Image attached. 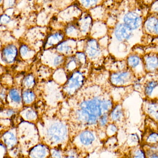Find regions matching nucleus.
Here are the masks:
<instances>
[{"label": "nucleus", "instance_id": "dca6fc26", "mask_svg": "<svg viewBox=\"0 0 158 158\" xmlns=\"http://www.w3.org/2000/svg\"><path fill=\"white\" fill-rule=\"evenodd\" d=\"M17 54V49L13 44L7 45L3 49L2 57L3 61L7 64L13 63Z\"/></svg>", "mask_w": 158, "mask_h": 158}, {"label": "nucleus", "instance_id": "9d476101", "mask_svg": "<svg viewBox=\"0 0 158 158\" xmlns=\"http://www.w3.org/2000/svg\"><path fill=\"white\" fill-rule=\"evenodd\" d=\"M143 109L148 118L158 123V100L146 98L143 103Z\"/></svg>", "mask_w": 158, "mask_h": 158}, {"label": "nucleus", "instance_id": "f257e3e1", "mask_svg": "<svg viewBox=\"0 0 158 158\" xmlns=\"http://www.w3.org/2000/svg\"><path fill=\"white\" fill-rule=\"evenodd\" d=\"M104 97L96 96L81 102L79 109L75 112L76 120L85 125L97 126L99 118L105 113L102 108Z\"/></svg>", "mask_w": 158, "mask_h": 158}, {"label": "nucleus", "instance_id": "79ce46f5", "mask_svg": "<svg viewBox=\"0 0 158 158\" xmlns=\"http://www.w3.org/2000/svg\"><path fill=\"white\" fill-rule=\"evenodd\" d=\"M158 37V19L155 27V31H154V38Z\"/></svg>", "mask_w": 158, "mask_h": 158}, {"label": "nucleus", "instance_id": "4be33fe9", "mask_svg": "<svg viewBox=\"0 0 158 158\" xmlns=\"http://www.w3.org/2000/svg\"><path fill=\"white\" fill-rule=\"evenodd\" d=\"M141 143L142 142L140 140V136L136 133L131 134L128 136L127 143L131 148L141 144Z\"/></svg>", "mask_w": 158, "mask_h": 158}, {"label": "nucleus", "instance_id": "f03ea898", "mask_svg": "<svg viewBox=\"0 0 158 158\" xmlns=\"http://www.w3.org/2000/svg\"><path fill=\"white\" fill-rule=\"evenodd\" d=\"M68 136V131L66 126L62 123L55 122L46 129L44 140L47 145L56 148L66 143Z\"/></svg>", "mask_w": 158, "mask_h": 158}, {"label": "nucleus", "instance_id": "de8ad7c7", "mask_svg": "<svg viewBox=\"0 0 158 158\" xmlns=\"http://www.w3.org/2000/svg\"><path fill=\"white\" fill-rule=\"evenodd\" d=\"M115 1H118H118H122V0H115Z\"/></svg>", "mask_w": 158, "mask_h": 158}, {"label": "nucleus", "instance_id": "ddd939ff", "mask_svg": "<svg viewBox=\"0 0 158 158\" xmlns=\"http://www.w3.org/2000/svg\"><path fill=\"white\" fill-rule=\"evenodd\" d=\"M98 136L92 130H85L83 131L78 136L79 143L82 146L89 148L92 146L97 141Z\"/></svg>", "mask_w": 158, "mask_h": 158}, {"label": "nucleus", "instance_id": "a211bd4d", "mask_svg": "<svg viewBox=\"0 0 158 158\" xmlns=\"http://www.w3.org/2000/svg\"><path fill=\"white\" fill-rule=\"evenodd\" d=\"M142 145H158V131L150 130L147 131L143 136Z\"/></svg>", "mask_w": 158, "mask_h": 158}, {"label": "nucleus", "instance_id": "f3484780", "mask_svg": "<svg viewBox=\"0 0 158 158\" xmlns=\"http://www.w3.org/2000/svg\"><path fill=\"white\" fill-rule=\"evenodd\" d=\"M2 138L3 143L8 150H12L15 148L18 143L16 135L12 132L6 131L4 133Z\"/></svg>", "mask_w": 158, "mask_h": 158}, {"label": "nucleus", "instance_id": "72a5a7b5", "mask_svg": "<svg viewBox=\"0 0 158 158\" xmlns=\"http://www.w3.org/2000/svg\"><path fill=\"white\" fill-rule=\"evenodd\" d=\"M150 13L158 15V0H155L150 5Z\"/></svg>", "mask_w": 158, "mask_h": 158}, {"label": "nucleus", "instance_id": "412c9836", "mask_svg": "<svg viewBox=\"0 0 158 158\" xmlns=\"http://www.w3.org/2000/svg\"><path fill=\"white\" fill-rule=\"evenodd\" d=\"M119 130L118 124L110 122L105 129V131L106 136L107 137L117 135Z\"/></svg>", "mask_w": 158, "mask_h": 158}, {"label": "nucleus", "instance_id": "49530a36", "mask_svg": "<svg viewBox=\"0 0 158 158\" xmlns=\"http://www.w3.org/2000/svg\"><path fill=\"white\" fill-rule=\"evenodd\" d=\"M49 1V0H43L44 2H47V1Z\"/></svg>", "mask_w": 158, "mask_h": 158}, {"label": "nucleus", "instance_id": "423d86ee", "mask_svg": "<svg viewBox=\"0 0 158 158\" xmlns=\"http://www.w3.org/2000/svg\"><path fill=\"white\" fill-rule=\"evenodd\" d=\"M144 20L141 15L135 11H128L122 18V22L135 32L143 30Z\"/></svg>", "mask_w": 158, "mask_h": 158}, {"label": "nucleus", "instance_id": "7c9ffc66", "mask_svg": "<svg viewBox=\"0 0 158 158\" xmlns=\"http://www.w3.org/2000/svg\"><path fill=\"white\" fill-rule=\"evenodd\" d=\"M10 98L14 102L19 103L21 101V98L19 93L15 89H12L9 92Z\"/></svg>", "mask_w": 158, "mask_h": 158}, {"label": "nucleus", "instance_id": "4c0bfd02", "mask_svg": "<svg viewBox=\"0 0 158 158\" xmlns=\"http://www.w3.org/2000/svg\"><path fill=\"white\" fill-rule=\"evenodd\" d=\"M147 158H158V151L145 150Z\"/></svg>", "mask_w": 158, "mask_h": 158}, {"label": "nucleus", "instance_id": "c9c22d12", "mask_svg": "<svg viewBox=\"0 0 158 158\" xmlns=\"http://www.w3.org/2000/svg\"><path fill=\"white\" fill-rule=\"evenodd\" d=\"M26 118L29 120L35 119L37 117V114L35 111L32 110H29L27 111L26 114Z\"/></svg>", "mask_w": 158, "mask_h": 158}, {"label": "nucleus", "instance_id": "0eeeda50", "mask_svg": "<svg viewBox=\"0 0 158 158\" xmlns=\"http://www.w3.org/2000/svg\"><path fill=\"white\" fill-rule=\"evenodd\" d=\"M84 81L82 74L79 71H75L64 85V90L68 94L71 95L81 87Z\"/></svg>", "mask_w": 158, "mask_h": 158}, {"label": "nucleus", "instance_id": "5701e85b", "mask_svg": "<svg viewBox=\"0 0 158 158\" xmlns=\"http://www.w3.org/2000/svg\"><path fill=\"white\" fill-rule=\"evenodd\" d=\"M80 28L83 32H86L90 28L92 23V18L89 16H86L82 18L79 21Z\"/></svg>", "mask_w": 158, "mask_h": 158}, {"label": "nucleus", "instance_id": "6ab92c4d", "mask_svg": "<svg viewBox=\"0 0 158 158\" xmlns=\"http://www.w3.org/2000/svg\"><path fill=\"white\" fill-rule=\"evenodd\" d=\"M129 157L130 158H147L146 152L142 144L131 148Z\"/></svg>", "mask_w": 158, "mask_h": 158}, {"label": "nucleus", "instance_id": "f8f14e48", "mask_svg": "<svg viewBox=\"0 0 158 158\" xmlns=\"http://www.w3.org/2000/svg\"><path fill=\"white\" fill-rule=\"evenodd\" d=\"M50 150L46 144L39 143L31 148L29 151V158H49L50 157Z\"/></svg>", "mask_w": 158, "mask_h": 158}, {"label": "nucleus", "instance_id": "9b49d317", "mask_svg": "<svg viewBox=\"0 0 158 158\" xmlns=\"http://www.w3.org/2000/svg\"><path fill=\"white\" fill-rule=\"evenodd\" d=\"M110 122L119 125L123 123L126 119L125 110L122 104L120 102L115 103L114 107L109 113Z\"/></svg>", "mask_w": 158, "mask_h": 158}, {"label": "nucleus", "instance_id": "39448f33", "mask_svg": "<svg viewBox=\"0 0 158 158\" xmlns=\"http://www.w3.org/2000/svg\"><path fill=\"white\" fill-rule=\"evenodd\" d=\"M127 67L136 78H143L147 75L144 65L143 55L132 52L125 58Z\"/></svg>", "mask_w": 158, "mask_h": 158}, {"label": "nucleus", "instance_id": "f704fd0d", "mask_svg": "<svg viewBox=\"0 0 158 158\" xmlns=\"http://www.w3.org/2000/svg\"><path fill=\"white\" fill-rule=\"evenodd\" d=\"M77 27L75 25H73V24H70L67 26V27L66 29V33L68 35H72L73 33H76L77 31Z\"/></svg>", "mask_w": 158, "mask_h": 158}, {"label": "nucleus", "instance_id": "4468645a", "mask_svg": "<svg viewBox=\"0 0 158 158\" xmlns=\"http://www.w3.org/2000/svg\"><path fill=\"white\" fill-rule=\"evenodd\" d=\"M85 48L86 54L91 58H96L102 54V50L100 44L98 41L95 39L89 40Z\"/></svg>", "mask_w": 158, "mask_h": 158}, {"label": "nucleus", "instance_id": "a19ab883", "mask_svg": "<svg viewBox=\"0 0 158 158\" xmlns=\"http://www.w3.org/2000/svg\"><path fill=\"white\" fill-rule=\"evenodd\" d=\"M28 48L26 45H22L20 48V53L22 56H25L26 54L28 53Z\"/></svg>", "mask_w": 158, "mask_h": 158}, {"label": "nucleus", "instance_id": "6e6552de", "mask_svg": "<svg viewBox=\"0 0 158 158\" xmlns=\"http://www.w3.org/2000/svg\"><path fill=\"white\" fill-rule=\"evenodd\" d=\"M144 65L147 74H158V53L150 52L143 55Z\"/></svg>", "mask_w": 158, "mask_h": 158}, {"label": "nucleus", "instance_id": "aec40b11", "mask_svg": "<svg viewBox=\"0 0 158 158\" xmlns=\"http://www.w3.org/2000/svg\"><path fill=\"white\" fill-rule=\"evenodd\" d=\"M64 37V34L62 32H57L52 34L48 37L46 44L49 46H53L60 43L63 40Z\"/></svg>", "mask_w": 158, "mask_h": 158}, {"label": "nucleus", "instance_id": "bb28decb", "mask_svg": "<svg viewBox=\"0 0 158 158\" xmlns=\"http://www.w3.org/2000/svg\"><path fill=\"white\" fill-rule=\"evenodd\" d=\"M102 0H79L80 2L85 8L94 7L99 4Z\"/></svg>", "mask_w": 158, "mask_h": 158}, {"label": "nucleus", "instance_id": "58836bf2", "mask_svg": "<svg viewBox=\"0 0 158 158\" xmlns=\"http://www.w3.org/2000/svg\"><path fill=\"white\" fill-rule=\"evenodd\" d=\"M10 20V18L7 15H3L1 16V24H5L8 23Z\"/></svg>", "mask_w": 158, "mask_h": 158}, {"label": "nucleus", "instance_id": "20e7f679", "mask_svg": "<svg viewBox=\"0 0 158 158\" xmlns=\"http://www.w3.org/2000/svg\"><path fill=\"white\" fill-rule=\"evenodd\" d=\"M136 77L129 69L110 73V84L116 87H125L132 85Z\"/></svg>", "mask_w": 158, "mask_h": 158}, {"label": "nucleus", "instance_id": "37998d69", "mask_svg": "<svg viewBox=\"0 0 158 158\" xmlns=\"http://www.w3.org/2000/svg\"><path fill=\"white\" fill-rule=\"evenodd\" d=\"M7 6L9 7H12L15 4V0H8Z\"/></svg>", "mask_w": 158, "mask_h": 158}, {"label": "nucleus", "instance_id": "473e14b6", "mask_svg": "<svg viewBox=\"0 0 158 158\" xmlns=\"http://www.w3.org/2000/svg\"><path fill=\"white\" fill-rule=\"evenodd\" d=\"M34 83V78L32 75H28L24 80V84L27 87L32 86Z\"/></svg>", "mask_w": 158, "mask_h": 158}, {"label": "nucleus", "instance_id": "c03bdc74", "mask_svg": "<svg viewBox=\"0 0 158 158\" xmlns=\"http://www.w3.org/2000/svg\"><path fill=\"white\" fill-rule=\"evenodd\" d=\"M155 1V0H143V1L145 3L147 4H149L150 5Z\"/></svg>", "mask_w": 158, "mask_h": 158}, {"label": "nucleus", "instance_id": "b1692460", "mask_svg": "<svg viewBox=\"0 0 158 158\" xmlns=\"http://www.w3.org/2000/svg\"><path fill=\"white\" fill-rule=\"evenodd\" d=\"M63 158H80L78 149L75 147L66 148L63 152Z\"/></svg>", "mask_w": 158, "mask_h": 158}, {"label": "nucleus", "instance_id": "a18cd8bd", "mask_svg": "<svg viewBox=\"0 0 158 158\" xmlns=\"http://www.w3.org/2000/svg\"><path fill=\"white\" fill-rule=\"evenodd\" d=\"M154 41H155L156 42L158 43V37H156V38H154Z\"/></svg>", "mask_w": 158, "mask_h": 158}, {"label": "nucleus", "instance_id": "1a4fd4ad", "mask_svg": "<svg viewBox=\"0 0 158 158\" xmlns=\"http://www.w3.org/2000/svg\"><path fill=\"white\" fill-rule=\"evenodd\" d=\"M143 94L146 99L158 100V79L152 78L145 80Z\"/></svg>", "mask_w": 158, "mask_h": 158}, {"label": "nucleus", "instance_id": "2f4dec72", "mask_svg": "<svg viewBox=\"0 0 158 158\" xmlns=\"http://www.w3.org/2000/svg\"><path fill=\"white\" fill-rule=\"evenodd\" d=\"M78 63H80L79 61H78L77 58H75V57L71 58L69 62L67 64V69H69V70H70V71L74 70L76 68V67H77Z\"/></svg>", "mask_w": 158, "mask_h": 158}, {"label": "nucleus", "instance_id": "c756f323", "mask_svg": "<svg viewBox=\"0 0 158 158\" xmlns=\"http://www.w3.org/2000/svg\"><path fill=\"white\" fill-rule=\"evenodd\" d=\"M51 158H63V152L60 148L58 147L53 148L50 150Z\"/></svg>", "mask_w": 158, "mask_h": 158}, {"label": "nucleus", "instance_id": "c85d7f7f", "mask_svg": "<svg viewBox=\"0 0 158 158\" xmlns=\"http://www.w3.org/2000/svg\"><path fill=\"white\" fill-rule=\"evenodd\" d=\"M23 100L25 103H30L31 102H32L34 100L35 96H34V94L33 92L30 91H26L24 92L23 94Z\"/></svg>", "mask_w": 158, "mask_h": 158}, {"label": "nucleus", "instance_id": "e433bc0d", "mask_svg": "<svg viewBox=\"0 0 158 158\" xmlns=\"http://www.w3.org/2000/svg\"><path fill=\"white\" fill-rule=\"evenodd\" d=\"M77 58L80 64H81L85 63L86 57H85V54L83 53H78L77 54Z\"/></svg>", "mask_w": 158, "mask_h": 158}, {"label": "nucleus", "instance_id": "09e8293b", "mask_svg": "<svg viewBox=\"0 0 158 158\" xmlns=\"http://www.w3.org/2000/svg\"><path fill=\"white\" fill-rule=\"evenodd\" d=\"M129 158H130V157H129Z\"/></svg>", "mask_w": 158, "mask_h": 158}, {"label": "nucleus", "instance_id": "cd10ccee", "mask_svg": "<svg viewBox=\"0 0 158 158\" xmlns=\"http://www.w3.org/2000/svg\"><path fill=\"white\" fill-rule=\"evenodd\" d=\"M57 50L60 52L68 54L71 51V47L68 45L67 42H63L57 46Z\"/></svg>", "mask_w": 158, "mask_h": 158}, {"label": "nucleus", "instance_id": "393cba45", "mask_svg": "<svg viewBox=\"0 0 158 158\" xmlns=\"http://www.w3.org/2000/svg\"><path fill=\"white\" fill-rule=\"evenodd\" d=\"M110 122L109 113H104L98 120L97 127H99L100 129H104L105 130L106 127Z\"/></svg>", "mask_w": 158, "mask_h": 158}, {"label": "nucleus", "instance_id": "2eb2a0df", "mask_svg": "<svg viewBox=\"0 0 158 158\" xmlns=\"http://www.w3.org/2000/svg\"><path fill=\"white\" fill-rule=\"evenodd\" d=\"M158 19V15L151 14L144 20L143 31L147 35L154 37L155 27Z\"/></svg>", "mask_w": 158, "mask_h": 158}, {"label": "nucleus", "instance_id": "7ed1b4c3", "mask_svg": "<svg viewBox=\"0 0 158 158\" xmlns=\"http://www.w3.org/2000/svg\"><path fill=\"white\" fill-rule=\"evenodd\" d=\"M135 33L123 22H117L113 27V39L115 44H127L130 46L134 40Z\"/></svg>", "mask_w": 158, "mask_h": 158}, {"label": "nucleus", "instance_id": "ea45409f", "mask_svg": "<svg viewBox=\"0 0 158 158\" xmlns=\"http://www.w3.org/2000/svg\"><path fill=\"white\" fill-rule=\"evenodd\" d=\"M63 58L62 56H58L55 58L54 60V64L55 66H58L63 62Z\"/></svg>", "mask_w": 158, "mask_h": 158}, {"label": "nucleus", "instance_id": "a878e982", "mask_svg": "<svg viewBox=\"0 0 158 158\" xmlns=\"http://www.w3.org/2000/svg\"><path fill=\"white\" fill-rule=\"evenodd\" d=\"M143 78H136L135 80L133 83L132 86L135 91L143 93L145 81H142V79Z\"/></svg>", "mask_w": 158, "mask_h": 158}]
</instances>
